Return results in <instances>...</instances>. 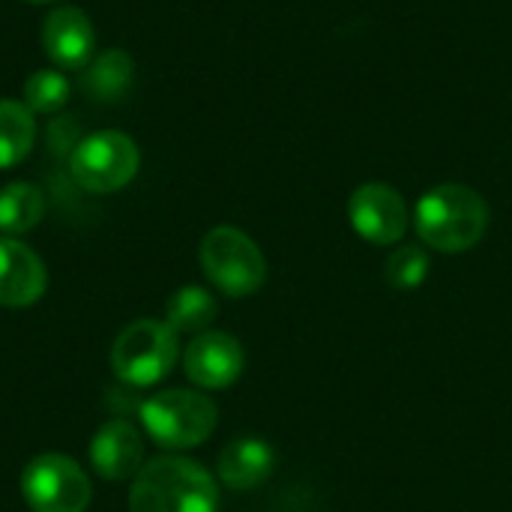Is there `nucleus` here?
Here are the masks:
<instances>
[{"label": "nucleus", "instance_id": "39448f33", "mask_svg": "<svg viewBox=\"0 0 512 512\" xmlns=\"http://www.w3.org/2000/svg\"><path fill=\"white\" fill-rule=\"evenodd\" d=\"M180 333L168 321H132L111 345V372L129 387H153L171 375L180 357Z\"/></svg>", "mask_w": 512, "mask_h": 512}, {"label": "nucleus", "instance_id": "9d476101", "mask_svg": "<svg viewBox=\"0 0 512 512\" xmlns=\"http://www.w3.org/2000/svg\"><path fill=\"white\" fill-rule=\"evenodd\" d=\"M87 459L102 480L108 483L129 480L144 468V438L129 420L111 417L90 438Z\"/></svg>", "mask_w": 512, "mask_h": 512}, {"label": "nucleus", "instance_id": "7ed1b4c3", "mask_svg": "<svg viewBox=\"0 0 512 512\" xmlns=\"http://www.w3.org/2000/svg\"><path fill=\"white\" fill-rule=\"evenodd\" d=\"M219 423V408L198 390H162L141 402V426L162 450L201 447Z\"/></svg>", "mask_w": 512, "mask_h": 512}, {"label": "nucleus", "instance_id": "dca6fc26", "mask_svg": "<svg viewBox=\"0 0 512 512\" xmlns=\"http://www.w3.org/2000/svg\"><path fill=\"white\" fill-rule=\"evenodd\" d=\"M219 315V303L207 288L198 285H186L180 291L171 294L168 306H165V321L171 330L177 333H189V336H201L210 330V324Z\"/></svg>", "mask_w": 512, "mask_h": 512}, {"label": "nucleus", "instance_id": "aec40b11", "mask_svg": "<svg viewBox=\"0 0 512 512\" xmlns=\"http://www.w3.org/2000/svg\"><path fill=\"white\" fill-rule=\"evenodd\" d=\"M27 3H54V0H27Z\"/></svg>", "mask_w": 512, "mask_h": 512}, {"label": "nucleus", "instance_id": "6e6552de", "mask_svg": "<svg viewBox=\"0 0 512 512\" xmlns=\"http://www.w3.org/2000/svg\"><path fill=\"white\" fill-rule=\"evenodd\" d=\"M348 219L351 228L375 243V246H393L405 237L411 225L408 204L399 189L390 183H363L348 198Z\"/></svg>", "mask_w": 512, "mask_h": 512}, {"label": "nucleus", "instance_id": "1a4fd4ad", "mask_svg": "<svg viewBox=\"0 0 512 512\" xmlns=\"http://www.w3.org/2000/svg\"><path fill=\"white\" fill-rule=\"evenodd\" d=\"M246 366L243 345L222 330H207L195 336L183 354L186 378L201 390H225L231 387Z\"/></svg>", "mask_w": 512, "mask_h": 512}, {"label": "nucleus", "instance_id": "f03ea898", "mask_svg": "<svg viewBox=\"0 0 512 512\" xmlns=\"http://www.w3.org/2000/svg\"><path fill=\"white\" fill-rule=\"evenodd\" d=\"M219 486L195 459L159 456L147 462L129 489V512H216Z\"/></svg>", "mask_w": 512, "mask_h": 512}, {"label": "nucleus", "instance_id": "f3484780", "mask_svg": "<svg viewBox=\"0 0 512 512\" xmlns=\"http://www.w3.org/2000/svg\"><path fill=\"white\" fill-rule=\"evenodd\" d=\"M36 117L15 99H0V168H12L33 150Z\"/></svg>", "mask_w": 512, "mask_h": 512}, {"label": "nucleus", "instance_id": "2eb2a0df", "mask_svg": "<svg viewBox=\"0 0 512 512\" xmlns=\"http://www.w3.org/2000/svg\"><path fill=\"white\" fill-rule=\"evenodd\" d=\"M45 216V195L33 183H9L0 189V234L21 237Z\"/></svg>", "mask_w": 512, "mask_h": 512}, {"label": "nucleus", "instance_id": "a211bd4d", "mask_svg": "<svg viewBox=\"0 0 512 512\" xmlns=\"http://www.w3.org/2000/svg\"><path fill=\"white\" fill-rule=\"evenodd\" d=\"M69 102V81L57 69H36L24 81V105L33 114H57Z\"/></svg>", "mask_w": 512, "mask_h": 512}, {"label": "nucleus", "instance_id": "6ab92c4d", "mask_svg": "<svg viewBox=\"0 0 512 512\" xmlns=\"http://www.w3.org/2000/svg\"><path fill=\"white\" fill-rule=\"evenodd\" d=\"M429 267H432V264H429L426 249H420V246H399V249L387 258L384 276H387V282H390L393 288L411 291V288H420V285L426 282Z\"/></svg>", "mask_w": 512, "mask_h": 512}, {"label": "nucleus", "instance_id": "f257e3e1", "mask_svg": "<svg viewBox=\"0 0 512 512\" xmlns=\"http://www.w3.org/2000/svg\"><path fill=\"white\" fill-rule=\"evenodd\" d=\"M489 204L486 198L462 183L432 186L414 210L417 237L444 255H459L474 249L489 231Z\"/></svg>", "mask_w": 512, "mask_h": 512}, {"label": "nucleus", "instance_id": "0eeeda50", "mask_svg": "<svg viewBox=\"0 0 512 512\" xmlns=\"http://www.w3.org/2000/svg\"><path fill=\"white\" fill-rule=\"evenodd\" d=\"M21 495L33 512H84L93 501V486L75 459L42 453L24 468Z\"/></svg>", "mask_w": 512, "mask_h": 512}, {"label": "nucleus", "instance_id": "20e7f679", "mask_svg": "<svg viewBox=\"0 0 512 512\" xmlns=\"http://www.w3.org/2000/svg\"><path fill=\"white\" fill-rule=\"evenodd\" d=\"M198 261L213 288L234 300L255 294L267 282L264 252L246 231L234 225H216L207 231L198 249Z\"/></svg>", "mask_w": 512, "mask_h": 512}, {"label": "nucleus", "instance_id": "9b49d317", "mask_svg": "<svg viewBox=\"0 0 512 512\" xmlns=\"http://www.w3.org/2000/svg\"><path fill=\"white\" fill-rule=\"evenodd\" d=\"M48 288L45 261L21 240L0 237V306L27 309Z\"/></svg>", "mask_w": 512, "mask_h": 512}, {"label": "nucleus", "instance_id": "4468645a", "mask_svg": "<svg viewBox=\"0 0 512 512\" xmlns=\"http://www.w3.org/2000/svg\"><path fill=\"white\" fill-rule=\"evenodd\" d=\"M135 78V60L129 57V51L123 48H108L99 51L81 75V87L87 90V96L99 99V102H117Z\"/></svg>", "mask_w": 512, "mask_h": 512}, {"label": "nucleus", "instance_id": "ddd939ff", "mask_svg": "<svg viewBox=\"0 0 512 512\" xmlns=\"http://www.w3.org/2000/svg\"><path fill=\"white\" fill-rule=\"evenodd\" d=\"M276 468V453L264 438H234L219 453V480L234 492L258 489L270 480Z\"/></svg>", "mask_w": 512, "mask_h": 512}, {"label": "nucleus", "instance_id": "f8f14e48", "mask_svg": "<svg viewBox=\"0 0 512 512\" xmlns=\"http://www.w3.org/2000/svg\"><path fill=\"white\" fill-rule=\"evenodd\" d=\"M93 45V24L78 6H60L42 24V51L57 69H84L93 60Z\"/></svg>", "mask_w": 512, "mask_h": 512}, {"label": "nucleus", "instance_id": "423d86ee", "mask_svg": "<svg viewBox=\"0 0 512 512\" xmlns=\"http://www.w3.org/2000/svg\"><path fill=\"white\" fill-rule=\"evenodd\" d=\"M138 165H141L138 144L117 129H105L81 138L69 156L72 180L93 195H108L129 186L138 174Z\"/></svg>", "mask_w": 512, "mask_h": 512}]
</instances>
